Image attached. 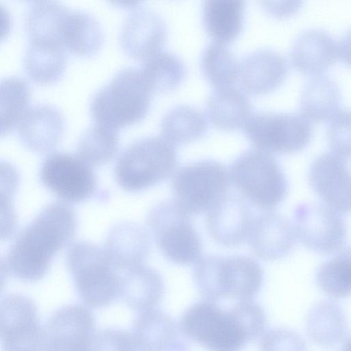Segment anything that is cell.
Masks as SVG:
<instances>
[{
  "label": "cell",
  "mask_w": 351,
  "mask_h": 351,
  "mask_svg": "<svg viewBox=\"0 0 351 351\" xmlns=\"http://www.w3.org/2000/svg\"><path fill=\"white\" fill-rule=\"evenodd\" d=\"M341 95L338 84L322 75L313 76L300 97V114L315 123L330 121L340 110Z\"/></svg>",
  "instance_id": "29"
},
{
  "label": "cell",
  "mask_w": 351,
  "mask_h": 351,
  "mask_svg": "<svg viewBox=\"0 0 351 351\" xmlns=\"http://www.w3.org/2000/svg\"><path fill=\"white\" fill-rule=\"evenodd\" d=\"M252 105L245 93L229 86L217 88L206 103V114L216 128L223 131L240 129L250 115Z\"/></svg>",
  "instance_id": "27"
},
{
  "label": "cell",
  "mask_w": 351,
  "mask_h": 351,
  "mask_svg": "<svg viewBox=\"0 0 351 351\" xmlns=\"http://www.w3.org/2000/svg\"><path fill=\"white\" fill-rule=\"evenodd\" d=\"M152 93L139 69L125 68L94 96L92 117L115 131L138 123L149 112Z\"/></svg>",
  "instance_id": "4"
},
{
  "label": "cell",
  "mask_w": 351,
  "mask_h": 351,
  "mask_svg": "<svg viewBox=\"0 0 351 351\" xmlns=\"http://www.w3.org/2000/svg\"><path fill=\"white\" fill-rule=\"evenodd\" d=\"M195 285L206 300L252 299L260 291L263 272L254 259L243 256L210 255L195 263Z\"/></svg>",
  "instance_id": "3"
},
{
  "label": "cell",
  "mask_w": 351,
  "mask_h": 351,
  "mask_svg": "<svg viewBox=\"0 0 351 351\" xmlns=\"http://www.w3.org/2000/svg\"><path fill=\"white\" fill-rule=\"evenodd\" d=\"M77 217L67 203L46 206L16 236L7 254L12 274L25 282H35L48 272L56 254L73 238Z\"/></svg>",
  "instance_id": "1"
},
{
  "label": "cell",
  "mask_w": 351,
  "mask_h": 351,
  "mask_svg": "<svg viewBox=\"0 0 351 351\" xmlns=\"http://www.w3.org/2000/svg\"><path fill=\"white\" fill-rule=\"evenodd\" d=\"M167 34L166 25L158 14L139 10L130 14L124 21L119 43L129 58L143 62L161 51Z\"/></svg>",
  "instance_id": "18"
},
{
  "label": "cell",
  "mask_w": 351,
  "mask_h": 351,
  "mask_svg": "<svg viewBox=\"0 0 351 351\" xmlns=\"http://www.w3.org/2000/svg\"><path fill=\"white\" fill-rule=\"evenodd\" d=\"M230 182L254 206L271 210L285 198L287 179L278 161L270 153L252 149L243 152L231 164Z\"/></svg>",
  "instance_id": "5"
},
{
  "label": "cell",
  "mask_w": 351,
  "mask_h": 351,
  "mask_svg": "<svg viewBox=\"0 0 351 351\" xmlns=\"http://www.w3.org/2000/svg\"><path fill=\"white\" fill-rule=\"evenodd\" d=\"M90 350H136L132 333L117 328L95 332Z\"/></svg>",
  "instance_id": "38"
},
{
  "label": "cell",
  "mask_w": 351,
  "mask_h": 351,
  "mask_svg": "<svg viewBox=\"0 0 351 351\" xmlns=\"http://www.w3.org/2000/svg\"><path fill=\"white\" fill-rule=\"evenodd\" d=\"M141 74L152 92L168 93L184 81L186 68L176 54L160 51L143 61Z\"/></svg>",
  "instance_id": "31"
},
{
  "label": "cell",
  "mask_w": 351,
  "mask_h": 351,
  "mask_svg": "<svg viewBox=\"0 0 351 351\" xmlns=\"http://www.w3.org/2000/svg\"><path fill=\"white\" fill-rule=\"evenodd\" d=\"M181 330L166 313L154 308L139 311L132 332L136 350H184Z\"/></svg>",
  "instance_id": "22"
},
{
  "label": "cell",
  "mask_w": 351,
  "mask_h": 351,
  "mask_svg": "<svg viewBox=\"0 0 351 351\" xmlns=\"http://www.w3.org/2000/svg\"><path fill=\"white\" fill-rule=\"evenodd\" d=\"M306 327L309 337L319 346H335L349 340L345 313L332 300H322L311 308Z\"/></svg>",
  "instance_id": "28"
},
{
  "label": "cell",
  "mask_w": 351,
  "mask_h": 351,
  "mask_svg": "<svg viewBox=\"0 0 351 351\" xmlns=\"http://www.w3.org/2000/svg\"><path fill=\"white\" fill-rule=\"evenodd\" d=\"M149 247V238L141 226L122 221L110 229L103 250L116 268L125 271L143 265Z\"/></svg>",
  "instance_id": "23"
},
{
  "label": "cell",
  "mask_w": 351,
  "mask_h": 351,
  "mask_svg": "<svg viewBox=\"0 0 351 351\" xmlns=\"http://www.w3.org/2000/svg\"><path fill=\"white\" fill-rule=\"evenodd\" d=\"M31 90L28 83L18 77L0 81V136L18 125L28 108Z\"/></svg>",
  "instance_id": "33"
},
{
  "label": "cell",
  "mask_w": 351,
  "mask_h": 351,
  "mask_svg": "<svg viewBox=\"0 0 351 351\" xmlns=\"http://www.w3.org/2000/svg\"><path fill=\"white\" fill-rule=\"evenodd\" d=\"M228 169L221 162L202 160L180 168L171 182L173 201L189 216L206 213L229 193Z\"/></svg>",
  "instance_id": "8"
},
{
  "label": "cell",
  "mask_w": 351,
  "mask_h": 351,
  "mask_svg": "<svg viewBox=\"0 0 351 351\" xmlns=\"http://www.w3.org/2000/svg\"><path fill=\"white\" fill-rule=\"evenodd\" d=\"M243 132L256 149L287 154L298 152L308 145L313 127L301 114L258 112L250 115Z\"/></svg>",
  "instance_id": "10"
},
{
  "label": "cell",
  "mask_w": 351,
  "mask_h": 351,
  "mask_svg": "<svg viewBox=\"0 0 351 351\" xmlns=\"http://www.w3.org/2000/svg\"><path fill=\"white\" fill-rule=\"evenodd\" d=\"M291 60L303 74L322 75L337 61L349 64V43L346 38L337 41L324 30L309 29L295 40Z\"/></svg>",
  "instance_id": "15"
},
{
  "label": "cell",
  "mask_w": 351,
  "mask_h": 351,
  "mask_svg": "<svg viewBox=\"0 0 351 351\" xmlns=\"http://www.w3.org/2000/svg\"><path fill=\"white\" fill-rule=\"evenodd\" d=\"M43 326L28 297L10 293L0 298V343L5 350H41Z\"/></svg>",
  "instance_id": "13"
},
{
  "label": "cell",
  "mask_w": 351,
  "mask_h": 351,
  "mask_svg": "<svg viewBox=\"0 0 351 351\" xmlns=\"http://www.w3.org/2000/svg\"><path fill=\"white\" fill-rule=\"evenodd\" d=\"M190 217L173 200L158 203L147 217L158 247L166 258L177 264L190 265L201 257V239Z\"/></svg>",
  "instance_id": "9"
},
{
  "label": "cell",
  "mask_w": 351,
  "mask_h": 351,
  "mask_svg": "<svg viewBox=\"0 0 351 351\" xmlns=\"http://www.w3.org/2000/svg\"><path fill=\"white\" fill-rule=\"evenodd\" d=\"M177 166L175 146L160 136L135 141L119 156L114 168L119 185L137 192L169 178Z\"/></svg>",
  "instance_id": "7"
},
{
  "label": "cell",
  "mask_w": 351,
  "mask_h": 351,
  "mask_svg": "<svg viewBox=\"0 0 351 351\" xmlns=\"http://www.w3.org/2000/svg\"><path fill=\"white\" fill-rule=\"evenodd\" d=\"M247 239L253 253L264 261L286 256L297 239L291 223L271 210L253 217Z\"/></svg>",
  "instance_id": "19"
},
{
  "label": "cell",
  "mask_w": 351,
  "mask_h": 351,
  "mask_svg": "<svg viewBox=\"0 0 351 351\" xmlns=\"http://www.w3.org/2000/svg\"><path fill=\"white\" fill-rule=\"evenodd\" d=\"M165 293L158 271L143 264L125 270L121 277L119 295L131 308L141 311L154 308Z\"/></svg>",
  "instance_id": "26"
},
{
  "label": "cell",
  "mask_w": 351,
  "mask_h": 351,
  "mask_svg": "<svg viewBox=\"0 0 351 351\" xmlns=\"http://www.w3.org/2000/svg\"><path fill=\"white\" fill-rule=\"evenodd\" d=\"M144 0H108L113 6L124 9L131 10L137 8Z\"/></svg>",
  "instance_id": "43"
},
{
  "label": "cell",
  "mask_w": 351,
  "mask_h": 351,
  "mask_svg": "<svg viewBox=\"0 0 351 351\" xmlns=\"http://www.w3.org/2000/svg\"><path fill=\"white\" fill-rule=\"evenodd\" d=\"M327 139L332 152L347 159L350 157V113L340 109L329 121Z\"/></svg>",
  "instance_id": "37"
},
{
  "label": "cell",
  "mask_w": 351,
  "mask_h": 351,
  "mask_svg": "<svg viewBox=\"0 0 351 351\" xmlns=\"http://www.w3.org/2000/svg\"><path fill=\"white\" fill-rule=\"evenodd\" d=\"M40 178L45 187L68 203H80L91 197L97 179L90 165L79 156L54 152L42 164Z\"/></svg>",
  "instance_id": "12"
},
{
  "label": "cell",
  "mask_w": 351,
  "mask_h": 351,
  "mask_svg": "<svg viewBox=\"0 0 351 351\" xmlns=\"http://www.w3.org/2000/svg\"><path fill=\"white\" fill-rule=\"evenodd\" d=\"M347 159L332 152L324 153L312 162L309 184L323 203L346 214L350 210V174Z\"/></svg>",
  "instance_id": "16"
},
{
  "label": "cell",
  "mask_w": 351,
  "mask_h": 351,
  "mask_svg": "<svg viewBox=\"0 0 351 351\" xmlns=\"http://www.w3.org/2000/svg\"><path fill=\"white\" fill-rule=\"evenodd\" d=\"M262 350H304L303 339L295 332L284 329L273 328L261 336Z\"/></svg>",
  "instance_id": "39"
},
{
  "label": "cell",
  "mask_w": 351,
  "mask_h": 351,
  "mask_svg": "<svg viewBox=\"0 0 351 351\" xmlns=\"http://www.w3.org/2000/svg\"><path fill=\"white\" fill-rule=\"evenodd\" d=\"M293 226L296 238L314 252L336 253L345 247L347 227L342 214L324 203L298 205Z\"/></svg>",
  "instance_id": "11"
},
{
  "label": "cell",
  "mask_w": 351,
  "mask_h": 351,
  "mask_svg": "<svg viewBox=\"0 0 351 351\" xmlns=\"http://www.w3.org/2000/svg\"><path fill=\"white\" fill-rule=\"evenodd\" d=\"M65 122L62 112L50 105L28 108L18 124L22 143L29 149L48 153L59 144L64 134Z\"/></svg>",
  "instance_id": "21"
},
{
  "label": "cell",
  "mask_w": 351,
  "mask_h": 351,
  "mask_svg": "<svg viewBox=\"0 0 351 351\" xmlns=\"http://www.w3.org/2000/svg\"><path fill=\"white\" fill-rule=\"evenodd\" d=\"M66 265L79 298L87 306L104 307L119 295L121 276L99 246L73 243L66 252Z\"/></svg>",
  "instance_id": "6"
},
{
  "label": "cell",
  "mask_w": 351,
  "mask_h": 351,
  "mask_svg": "<svg viewBox=\"0 0 351 351\" xmlns=\"http://www.w3.org/2000/svg\"><path fill=\"white\" fill-rule=\"evenodd\" d=\"M318 287L328 295L343 298L351 288L350 250L344 247L318 268L315 274Z\"/></svg>",
  "instance_id": "36"
},
{
  "label": "cell",
  "mask_w": 351,
  "mask_h": 351,
  "mask_svg": "<svg viewBox=\"0 0 351 351\" xmlns=\"http://www.w3.org/2000/svg\"><path fill=\"white\" fill-rule=\"evenodd\" d=\"M11 18L6 8L0 3V41L5 38L11 29Z\"/></svg>",
  "instance_id": "42"
},
{
  "label": "cell",
  "mask_w": 351,
  "mask_h": 351,
  "mask_svg": "<svg viewBox=\"0 0 351 351\" xmlns=\"http://www.w3.org/2000/svg\"><path fill=\"white\" fill-rule=\"evenodd\" d=\"M119 149L117 132L97 124L80 137L77 155L90 166H101L112 160Z\"/></svg>",
  "instance_id": "34"
},
{
  "label": "cell",
  "mask_w": 351,
  "mask_h": 351,
  "mask_svg": "<svg viewBox=\"0 0 351 351\" xmlns=\"http://www.w3.org/2000/svg\"><path fill=\"white\" fill-rule=\"evenodd\" d=\"M27 1H39V0H27Z\"/></svg>",
  "instance_id": "45"
},
{
  "label": "cell",
  "mask_w": 351,
  "mask_h": 351,
  "mask_svg": "<svg viewBox=\"0 0 351 351\" xmlns=\"http://www.w3.org/2000/svg\"><path fill=\"white\" fill-rule=\"evenodd\" d=\"M245 0H203L204 28L215 43L226 45L241 33Z\"/></svg>",
  "instance_id": "25"
},
{
  "label": "cell",
  "mask_w": 351,
  "mask_h": 351,
  "mask_svg": "<svg viewBox=\"0 0 351 351\" xmlns=\"http://www.w3.org/2000/svg\"><path fill=\"white\" fill-rule=\"evenodd\" d=\"M95 328V317L89 308L77 304L62 306L43 327L41 350H90Z\"/></svg>",
  "instance_id": "14"
},
{
  "label": "cell",
  "mask_w": 351,
  "mask_h": 351,
  "mask_svg": "<svg viewBox=\"0 0 351 351\" xmlns=\"http://www.w3.org/2000/svg\"><path fill=\"white\" fill-rule=\"evenodd\" d=\"M8 266L5 261L0 256V293L3 291L6 284L8 278Z\"/></svg>",
  "instance_id": "44"
},
{
  "label": "cell",
  "mask_w": 351,
  "mask_h": 351,
  "mask_svg": "<svg viewBox=\"0 0 351 351\" xmlns=\"http://www.w3.org/2000/svg\"><path fill=\"white\" fill-rule=\"evenodd\" d=\"M104 42L99 23L90 14L68 10L60 27V43L70 53L89 58L98 53Z\"/></svg>",
  "instance_id": "24"
},
{
  "label": "cell",
  "mask_w": 351,
  "mask_h": 351,
  "mask_svg": "<svg viewBox=\"0 0 351 351\" xmlns=\"http://www.w3.org/2000/svg\"><path fill=\"white\" fill-rule=\"evenodd\" d=\"M288 66L285 58L271 49H259L239 62L240 85L245 93L264 95L276 90L285 81Z\"/></svg>",
  "instance_id": "20"
},
{
  "label": "cell",
  "mask_w": 351,
  "mask_h": 351,
  "mask_svg": "<svg viewBox=\"0 0 351 351\" xmlns=\"http://www.w3.org/2000/svg\"><path fill=\"white\" fill-rule=\"evenodd\" d=\"M253 216L246 199L228 193L206 213L209 234L219 244L235 247L247 237Z\"/></svg>",
  "instance_id": "17"
},
{
  "label": "cell",
  "mask_w": 351,
  "mask_h": 351,
  "mask_svg": "<svg viewBox=\"0 0 351 351\" xmlns=\"http://www.w3.org/2000/svg\"><path fill=\"white\" fill-rule=\"evenodd\" d=\"M23 66L26 75L35 84H53L65 72L66 51L57 45L29 42Z\"/></svg>",
  "instance_id": "30"
},
{
  "label": "cell",
  "mask_w": 351,
  "mask_h": 351,
  "mask_svg": "<svg viewBox=\"0 0 351 351\" xmlns=\"http://www.w3.org/2000/svg\"><path fill=\"white\" fill-rule=\"evenodd\" d=\"M201 68L215 88L232 86L239 78V62L226 45L217 43H210L204 49Z\"/></svg>",
  "instance_id": "35"
},
{
  "label": "cell",
  "mask_w": 351,
  "mask_h": 351,
  "mask_svg": "<svg viewBox=\"0 0 351 351\" xmlns=\"http://www.w3.org/2000/svg\"><path fill=\"white\" fill-rule=\"evenodd\" d=\"M16 191L0 187V241L14 235L18 227V219L13 204Z\"/></svg>",
  "instance_id": "40"
},
{
  "label": "cell",
  "mask_w": 351,
  "mask_h": 351,
  "mask_svg": "<svg viewBox=\"0 0 351 351\" xmlns=\"http://www.w3.org/2000/svg\"><path fill=\"white\" fill-rule=\"evenodd\" d=\"M304 0H259L263 10L276 19H287L295 14Z\"/></svg>",
  "instance_id": "41"
},
{
  "label": "cell",
  "mask_w": 351,
  "mask_h": 351,
  "mask_svg": "<svg viewBox=\"0 0 351 351\" xmlns=\"http://www.w3.org/2000/svg\"><path fill=\"white\" fill-rule=\"evenodd\" d=\"M207 128V121L203 113L186 105L170 110L161 123L162 137L174 146L201 138L206 133Z\"/></svg>",
  "instance_id": "32"
},
{
  "label": "cell",
  "mask_w": 351,
  "mask_h": 351,
  "mask_svg": "<svg viewBox=\"0 0 351 351\" xmlns=\"http://www.w3.org/2000/svg\"><path fill=\"white\" fill-rule=\"evenodd\" d=\"M267 319L252 299L236 300L229 307L204 300L183 314L180 328L186 337L213 350H237L265 331Z\"/></svg>",
  "instance_id": "2"
}]
</instances>
